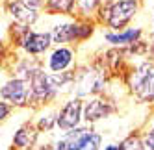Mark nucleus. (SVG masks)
Wrapping results in <instances>:
<instances>
[{
    "instance_id": "obj_1",
    "label": "nucleus",
    "mask_w": 154,
    "mask_h": 150,
    "mask_svg": "<svg viewBox=\"0 0 154 150\" xmlns=\"http://www.w3.org/2000/svg\"><path fill=\"white\" fill-rule=\"evenodd\" d=\"M139 11V0H112L98 8L100 20L113 32H119L130 24Z\"/></svg>"
},
{
    "instance_id": "obj_2",
    "label": "nucleus",
    "mask_w": 154,
    "mask_h": 150,
    "mask_svg": "<svg viewBox=\"0 0 154 150\" xmlns=\"http://www.w3.org/2000/svg\"><path fill=\"white\" fill-rule=\"evenodd\" d=\"M102 135L91 126H76L65 132L54 145V150H100Z\"/></svg>"
},
{
    "instance_id": "obj_3",
    "label": "nucleus",
    "mask_w": 154,
    "mask_h": 150,
    "mask_svg": "<svg viewBox=\"0 0 154 150\" xmlns=\"http://www.w3.org/2000/svg\"><path fill=\"white\" fill-rule=\"evenodd\" d=\"M130 87L141 102H154V69L149 61L139 63L132 72Z\"/></svg>"
},
{
    "instance_id": "obj_4",
    "label": "nucleus",
    "mask_w": 154,
    "mask_h": 150,
    "mask_svg": "<svg viewBox=\"0 0 154 150\" xmlns=\"http://www.w3.org/2000/svg\"><path fill=\"white\" fill-rule=\"evenodd\" d=\"M17 45L28 56H41L50 50L54 43H52L50 32H34V30H30V26H20Z\"/></svg>"
},
{
    "instance_id": "obj_5",
    "label": "nucleus",
    "mask_w": 154,
    "mask_h": 150,
    "mask_svg": "<svg viewBox=\"0 0 154 150\" xmlns=\"http://www.w3.org/2000/svg\"><path fill=\"white\" fill-rule=\"evenodd\" d=\"M93 26L87 22H60L54 24L50 30L52 43L54 45H69L74 41H85L87 37H91Z\"/></svg>"
},
{
    "instance_id": "obj_6",
    "label": "nucleus",
    "mask_w": 154,
    "mask_h": 150,
    "mask_svg": "<svg viewBox=\"0 0 154 150\" xmlns=\"http://www.w3.org/2000/svg\"><path fill=\"white\" fill-rule=\"evenodd\" d=\"M0 100H6L13 108H26L30 106V83L24 78L13 76L2 83L0 87Z\"/></svg>"
},
{
    "instance_id": "obj_7",
    "label": "nucleus",
    "mask_w": 154,
    "mask_h": 150,
    "mask_svg": "<svg viewBox=\"0 0 154 150\" xmlns=\"http://www.w3.org/2000/svg\"><path fill=\"white\" fill-rule=\"evenodd\" d=\"M82 110H84V102L80 96H76V98H71L67 100L61 110L56 113V128L63 132H69L72 128L80 126L82 122Z\"/></svg>"
},
{
    "instance_id": "obj_8",
    "label": "nucleus",
    "mask_w": 154,
    "mask_h": 150,
    "mask_svg": "<svg viewBox=\"0 0 154 150\" xmlns=\"http://www.w3.org/2000/svg\"><path fill=\"white\" fill-rule=\"evenodd\" d=\"M115 113V106L109 102V100H104L100 96H93L87 102H84V110H82V119L87 122V124H93L97 121H102V119H108L109 115Z\"/></svg>"
},
{
    "instance_id": "obj_9",
    "label": "nucleus",
    "mask_w": 154,
    "mask_h": 150,
    "mask_svg": "<svg viewBox=\"0 0 154 150\" xmlns=\"http://www.w3.org/2000/svg\"><path fill=\"white\" fill-rule=\"evenodd\" d=\"M6 8V13L11 17L17 24H23V26H34L39 19V13L35 8L28 6L24 0H6L4 2Z\"/></svg>"
},
{
    "instance_id": "obj_10",
    "label": "nucleus",
    "mask_w": 154,
    "mask_h": 150,
    "mask_svg": "<svg viewBox=\"0 0 154 150\" xmlns=\"http://www.w3.org/2000/svg\"><path fill=\"white\" fill-rule=\"evenodd\" d=\"M72 61H74V50L65 45H58L48 54L47 67L50 72H63L72 65Z\"/></svg>"
},
{
    "instance_id": "obj_11",
    "label": "nucleus",
    "mask_w": 154,
    "mask_h": 150,
    "mask_svg": "<svg viewBox=\"0 0 154 150\" xmlns=\"http://www.w3.org/2000/svg\"><path fill=\"white\" fill-rule=\"evenodd\" d=\"M143 30L141 28H123L119 32H106L104 39L113 46H132L141 41Z\"/></svg>"
},
{
    "instance_id": "obj_12",
    "label": "nucleus",
    "mask_w": 154,
    "mask_h": 150,
    "mask_svg": "<svg viewBox=\"0 0 154 150\" xmlns=\"http://www.w3.org/2000/svg\"><path fill=\"white\" fill-rule=\"evenodd\" d=\"M37 137H39V130L35 124L26 122L19 128L13 135V146L17 150H32L37 143Z\"/></svg>"
},
{
    "instance_id": "obj_13",
    "label": "nucleus",
    "mask_w": 154,
    "mask_h": 150,
    "mask_svg": "<svg viewBox=\"0 0 154 150\" xmlns=\"http://www.w3.org/2000/svg\"><path fill=\"white\" fill-rule=\"evenodd\" d=\"M43 8L50 15H72L76 0H43Z\"/></svg>"
},
{
    "instance_id": "obj_14",
    "label": "nucleus",
    "mask_w": 154,
    "mask_h": 150,
    "mask_svg": "<svg viewBox=\"0 0 154 150\" xmlns=\"http://www.w3.org/2000/svg\"><path fill=\"white\" fill-rule=\"evenodd\" d=\"M119 150H147L139 135H128L119 143Z\"/></svg>"
},
{
    "instance_id": "obj_15",
    "label": "nucleus",
    "mask_w": 154,
    "mask_h": 150,
    "mask_svg": "<svg viewBox=\"0 0 154 150\" xmlns=\"http://www.w3.org/2000/svg\"><path fill=\"white\" fill-rule=\"evenodd\" d=\"M37 130L39 132H52V128H56V115H47V117H41L37 121Z\"/></svg>"
},
{
    "instance_id": "obj_16",
    "label": "nucleus",
    "mask_w": 154,
    "mask_h": 150,
    "mask_svg": "<svg viewBox=\"0 0 154 150\" xmlns=\"http://www.w3.org/2000/svg\"><path fill=\"white\" fill-rule=\"evenodd\" d=\"M11 108H13L11 104H8L6 100H0V122H4L8 117H9V113H11Z\"/></svg>"
},
{
    "instance_id": "obj_17",
    "label": "nucleus",
    "mask_w": 154,
    "mask_h": 150,
    "mask_svg": "<svg viewBox=\"0 0 154 150\" xmlns=\"http://www.w3.org/2000/svg\"><path fill=\"white\" fill-rule=\"evenodd\" d=\"M143 143H145L147 150H154V124L149 128V132L145 134V141H143Z\"/></svg>"
},
{
    "instance_id": "obj_18",
    "label": "nucleus",
    "mask_w": 154,
    "mask_h": 150,
    "mask_svg": "<svg viewBox=\"0 0 154 150\" xmlns=\"http://www.w3.org/2000/svg\"><path fill=\"white\" fill-rule=\"evenodd\" d=\"M24 2H26L28 6H32V8H35V9L43 8V0H24Z\"/></svg>"
},
{
    "instance_id": "obj_19",
    "label": "nucleus",
    "mask_w": 154,
    "mask_h": 150,
    "mask_svg": "<svg viewBox=\"0 0 154 150\" xmlns=\"http://www.w3.org/2000/svg\"><path fill=\"white\" fill-rule=\"evenodd\" d=\"M147 48H149V52H150V56L154 58V32H152V37H150V43L147 45Z\"/></svg>"
},
{
    "instance_id": "obj_20",
    "label": "nucleus",
    "mask_w": 154,
    "mask_h": 150,
    "mask_svg": "<svg viewBox=\"0 0 154 150\" xmlns=\"http://www.w3.org/2000/svg\"><path fill=\"white\" fill-rule=\"evenodd\" d=\"M104 150H119V145H106Z\"/></svg>"
},
{
    "instance_id": "obj_21",
    "label": "nucleus",
    "mask_w": 154,
    "mask_h": 150,
    "mask_svg": "<svg viewBox=\"0 0 154 150\" xmlns=\"http://www.w3.org/2000/svg\"><path fill=\"white\" fill-rule=\"evenodd\" d=\"M0 63H2V56H0Z\"/></svg>"
},
{
    "instance_id": "obj_22",
    "label": "nucleus",
    "mask_w": 154,
    "mask_h": 150,
    "mask_svg": "<svg viewBox=\"0 0 154 150\" xmlns=\"http://www.w3.org/2000/svg\"><path fill=\"white\" fill-rule=\"evenodd\" d=\"M152 20H154V13H152Z\"/></svg>"
}]
</instances>
